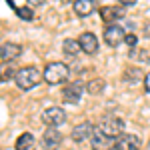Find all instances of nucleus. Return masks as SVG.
<instances>
[{"label":"nucleus","mask_w":150,"mask_h":150,"mask_svg":"<svg viewBox=\"0 0 150 150\" xmlns=\"http://www.w3.org/2000/svg\"><path fill=\"white\" fill-rule=\"evenodd\" d=\"M68 78H70V68L64 64V62H50V64L44 66L42 80L46 82V84L58 86V84H64Z\"/></svg>","instance_id":"f257e3e1"},{"label":"nucleus","mask_w":150,"mask_h":150,"mask_svg":"<svg viewBox=\"0 0 150 150\" xmlns=\"http://www.w3.org/2000/svg\"><path fill=\"white\" fill-rule=\"evenodd\" d=\"M40 70L36 68V66H24V68L16 70V86L20 88V90H32L34 86H38V82H40Z\"/></svg>","instance_id":"f03ea898"},{"label":"nucleus","mask_w":150,"mask_h":150,"mask_svg":"<svg viewBox=\"0 0 150 150\" xmlns=\"http://www.w3.org/2000/svg\"><path fill=\"white\" fill-rule=\"evenodd\" d=\"M100 130L112 138H118L124 134V120L118 116H104L102 122H100Z\"/></svg>","instance_id":"7ed1b4c3"},{"label":"nucleus","mask_w":150,"mask_h":150,"mask_svg":"<svg viewBox=\"0 0 150 150\" xmlns=\"http://www.w3.org/2000/svg\"><path fill=\"white\" fill-rule=\"evenodd\" d=\"M42 122H44L48 128H58L60 124H64V122H66V112H64V108H60V106H50V108H46V110L42 112Z\"/></svg>","instance_id":"20e7f679"},{"label":"nucleus","mask_w":150,"mask_h":150,"mask_svg":"<svg viewBox=\"0 0 150 150\" xmlns=\"http://www.w3.org/2000/svg\"><path fill=\"white\" fill-rule=\"evenodd\" d=\"M124 38H126V32H124V28L122 26H118V24H110L106 30H104V42L108 44V46H120L122 42H124Z\"/></svg>","instance_id":"39448f33"},{"label":"nucleus","mask_w":150,"mask_h":150,"mask_svg":"<svg viewBox=\"0 0 150 150\" xmlns=\"http://www.w3.org/2000/svg\"><path fill=\"white\" fill-rule=\"evenodd\" d=\"M84 92H86V86L82 82H72L68 86H64L62 98H64V102H68V104H78L80 98L84 96Z\"/></svg>","instance_id":"423d86ee"},{"label":"nucleus","mask_w":150,"mask_h":150,"mask_svg":"<svg viewBox=\"0 0 150 150\" xmlns=\"http://www.w3.org/2000/svg\"><path fill=\"white\" fill-rule=\"evenodd\" d=\"M90 146H92V150H112L116 146V138L104 134L102 130L98 128V130H94L92 140H90Z\"/></svg>","instance_id":"0eeeda50"},{"label":"nucleus","mask_w":150,"mask_h":150,"mask_svg":"<svg viewBox=\"0 0 150 150\" xmlns=\"http://www.w3.org/2000/svg\"><path fill=\"white\" fill-rule=\"evenodd\" d=\"M40 144L44 150H58L60 144H62V134L58 132L56 128H46L42 138H40Z\"/></svg>","instance_id":"6e6552de"},{"label":"nucleus","mask_w":150,"mask_h":150,"mask_svg":"<svg viewBox=\"0 0 150 150\" xmlns=\"http://www.w3.org/2000/svg\"><path fill=\"white\" fill-rule=\"evenodd\" d=\"M92 134H94V124L92 122H80L72 128V140L76 144H82L86 140H92Z\"/></svg>","instance_id":"1a4fd4ad"},{"label":"nucleus","mask_w":150,"mask_h":150,"mask_svg":"<svg viewBox=\"0 0 150 150\" xmlns=\"http://www.w3.org/2000/svg\"><path fill=\"white\" fill-rule=\"evenodd\" d=\"M20 54H22V46L16 44V42H4L2 48H0V60L4 64L14 62L16 58H20Z\"/></svg>","instance_id":"9d476101"},{"label":"nucleus","mask_w":150,"mask_h":150,"mask_svg":"<svg viewBox=\"0 0 150 150\" xmlns=\"http://www.w3.org/2000/svg\"><path fill=\"white\" fill-rule=\"evenodd\" d=\"M78 42H80V48L84 54H96L98 52V38L94 32H82L80 38H78Z\"/></svg>","instance_id":"9b49d317"},{"label":"nucleus","mask_w":150,"mask_h":150,"mask_svg":"<svg viewBox=\"0 0 150 150\" xmlns=\"http://www.w3.org/2000/svg\"><path fill=\"white\" fill-rule=\"evenodd\" d=\"M116 148L118 150H140V138L136 134H122L116 138Z\"/></svg>","instance_id":"f8f14e48"},{"label":"nucleus","mask_w":150,"mask_h":150,"mask_svg":"<svg viewBox=\"0 0 150 150\" xmlns=\"http://www.w3.org/2000/svg\"><path fill=\"white\" fill-rule=\"evenodd\" d=\"M122 16H124V8H122V6H102V8H100V18H102V22L114 24L116 20H120Z\"/></svg>","instance_id":"ddd939ff"},{"label":"nucleus","mask_w":150,"mask_h":150,"mask_svg":"<svg viewBox=\"0 0 150 150\" xmlns=\"http://www.w3.org/2000/svg\"><path fill=\"white\" fill-rule=\"evenodd\" d=\"M72 8L76 12V16L86 18V16H90V14L96 10V0H76V2L72 4Z\"/></svg>","instance_id":"4468645a"},{"label":"nucleus","mask_w":150,"mask_h":150,"mask_svg":"<svg viewBox=\"0 0 150 150\" xmlns=\"http://www.w3.org/2000/svg\"><path fill=\"white\" fill-rule=\"evenodd\" d=\"M32 144H34V136H32L30 132H24V134H20V136L16 138L14 148L16 150H32Z\"/></svg>","instance_id":"2eb2a0df"},{"label":"nucleus","mask_w":150,"mask_h":150,"mask_svg":"<svg viewBox=\"0 0 150 150\" xmlns=\"http://www.w3.org/2000/svg\"><path fill=\"white\" fill-rule=\"evenodd\" d=\"M62 50H64L66 56H76L82 48H80V42H78V40H74V38H66V40L62 42Z\"/></svg>","instance_id":"dca6fc26"},{"label":"nucleus","mask_w":150,"mask_h":150,"mask_svg":"<svg viewBox=\"0 0 150 150\" xmlns=\"http://www.w3.org/2000/svg\"><path fill=\"white\" fill-rule=\"evenodd\" d=\"M140 80H142V72L138 68L124 70V82H128V84H138Z\"/></svg>","instance_id":"f3484780"},{"label":"nucleus","mask_w":150,"mask_h":150,"mask_svg":"<svg viewBox=\"0 0 150 150\" xmlns=\"http://www.w3.org/2000/svg\"><path fill=\"white\" fill-rule=\"evenodd\" d=\"M104 88H106V82H104L102 78H94V80H90L88 86H86V90L90 94H100V92H104Z\"/></svg>","instance_id":"a211bd4d"},{"label":"nucleus","mask_w":150,"mask_h":150,"mask_svg":"<svg viewBox=\"0 0 150 150\" xmlns=\"http://www.w3.org/2000/svg\"><path fill=\"white\" fill-rule=\"evenodd\" d=\"M14 10H16V14H18L20 18H24V20H32V18H34V14H32V8H30V6H26V8H18V6H16Z\"/></svg>","instance_id":"6ab92c4d"},{"label":"nucleus","mask_w":150,"mask_h":150,"mask_svg":"<svg viewBox=\"0 0 150 150\" xmlns=\"http://www.w3.org/2000/svg\"><path fill=\"white\" fill-rule=\"evenodd\" d=\"M130 56H138L140 62H150V52H148V50H140V48H136V52L132 50Z\"/></svg>","instance_id":"aec40b11"},{"label":"nucleus","mask_w":150,"mask_h":150,"mask_svg":"<svg viewBox=\"0 0 150 150\" xmlns=\"http://www.w3.org/2000/svg\"><path fill=\"white\" fill-rule=\"evenodd\" d=\"M12 78H16V72L8 66L6 68V64L2 66V82H8V80H12Z\"/></svg>","instance_id":"412c9836"},{"label":"nucleus","mask_w":150,"mask_h":150,"mask_svg":"<svg viewBox=\"0 0 150 150\" xmlns=\"http://www.w3.org/2000/svg\"><path fill=\"white\" fill-rule=\"evenodd\" d=\"M124 44H128V46L134 50V48H136V44H138V36L134 34V32H128L126 38H124Z\"/></svg>","instance_id":"4be33fe9"},{"label":"nucleus","mask_w":150,"mask_h":150,"mask_svg":"<svg viewBox=\"0 0 150 150\" xmlns=\"http://www.w3.org/2000/svg\"><path fill=\"white\" fill-rule=\"evenodd\" d=\"M26 2H28V6H30V8H38V6H42L46 0H26Z\"/></svg>","instance_id":"5701e85b"},{"label":"nucleus","mask_w":150,"mask_h":150,"mask_svg":"<svg viewBox=\"0 0 150 150\" xmlns=\"http://www.w3.org/2000/svg\"><path fill=\"white\" fill-rule=\"evenodd\" d=\"M142 34L150 40V22H144V30H142Z\"/></svg>","instance_id":"b1692460"},{"label":"nucleus","mask_w":150,"mask_h":150,"mask_svg":"<svg viewBox=\"0 0 150 150\" xmlns=\"http://www.w3.org/2000/svg\"><path fill=\"white\" fill-rule=\"evenodd\" d=\"M144 88H146V92L150 94V72L144 76Z\"/></svg>","instance_id":"393cba45"},{"label":"nucleus","mask_w":150,"mask_h":150,"mask_svg":"<svg viewBox=\"0 0 150 150\" xmlns=\"http://www.w3.org/2000/svg\"><path fill=\"white\" fill-rule=\"evenodd\" d=\"M120 2V6H132V4H136L138 0H118Z\"/></svg>","instance_id":"a878e982"},{"label":"nucleus","mask_w":150,"mask_h":150,"mask_svg":"<svg viewBox=\"0 0 150 150\" xmlns=\"http://www.w3.org/2000/svg\"><path fill=\"white\" fill-rule=\"evenodd\" d=\"M60 2H64V4H68V2H76V0H60Z\"/></svg>","instance_id":"bb28decb"},{"label":"nucleus","mask_w":150,"mask_h":150,"mask_svg":"<svg viewBox=\"0 0 150 150\" xmlns=\"http://www.w3.org/2000/svg\"><path fill=\"white\" fill-rule=\"evenodd\" d=\"M148 150H150V140H148Z\"/></svg>","instance_id":"cd10ccee"},{"label":"nucleus","mask_w":150,"mask_h":150,"mask_svg":"<svg viewBox=\"0 0 150 150\" xmlns=\"http://www.w3.org/2000/svg\"><path fill=\"white\" fill-rule=\"evenodd\" d=\"M112 150H118V148H116V146H114V148H112Z\"/></svg>","instance_id":"c85d7f7f"}]
</instances>
